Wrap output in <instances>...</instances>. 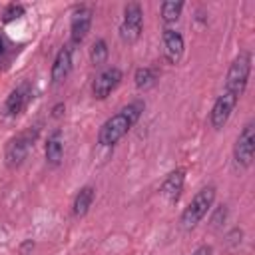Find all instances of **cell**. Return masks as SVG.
I'll list each match as a JSON object with an SVG mask.
<instances>
[{"instance_id": "obj_1", "label": "cell", "mask_w": 255, "mask_h": 255, "mask_svg": "<svg viewBox=\"0 0 255 255\" xmlns=\"http://www.w3.org/2000/svg\"><path fill=\"white\" fill-rule=\"evenodd\" d=\"M143 108H145V104L137 100V102H131V104L124 106L118 114H114L110 120H106L104 126L100 128L98 143L100 145H114V143H118L133 128V124L139 120Z\"/></svg>"}, {"instance_id": "obj_2", "label": "cell", "mask_w": 255, "mask_h": 255, "mask_svg": "<svg viewBox=\"0 0 255 255\" xmlns=\"http://www.w3.org/2000/svg\"><path fill=\"white\" fill-rule=\"evenodd\" d=\"M213 201H215V187L213 185L201 187L193 195V199L189 201V205L183 209L181 219H179L181 221V227L183 229H193L207 215V211L213 207Z\"/></svg>"}, {"instance_id": "obj_3", "label": "cell", "mask_w": 255, "mask_h": 255, "mask_svg": "<svg viewBox=\"0 0 255 255\" xmlns=\"http://www.w3.org/2000/svg\"><path fill=\"white\" fill-rule=\"evenodd\" d=\"M249 74H251V54L249 52H239L235 56V60L229 66L227 78H225V90L237 94L239 98L243 96L247 82H249Z\"/></svg>"}, {"instance_id": "obj_4", "label": "cell", "mask_w": 255, "mask_h": 255, "mask_svg": "<svg viewBox=\"0 0 255 255\" xmlns=\"http://www.w3.org/2000/svg\"><path fill=\"white\" fill-rule=\"evenodd\" d=\"M141 28H143V12H141V6L137 2H129L124 8V20H122V26H120V38L126 44H133V42L139 40Z\"/></svg>"}, {"instance_id": "obj_5", "label": "cell", "mask_w": 255, "mask_h": 255, "mask_svg": "<svg viewBox=\"0 0 255 255\" xmlns=\"http://www.w3.org/2000/svg\"><path fill=\"white\" fill-rule=\"evenodd\" d=\"M237 104H239V96L233 94V92L223 90L217 96V100L213 102V108H211V114H209L211 128L213 129H221L229 122V118H231V114H233V110H235Z\"/></svg>"}, {"instance_id": "obj_6", "label": "cell", "mask_w": 255, "mask_h": 255, "mask_svg": "<svg viewBox=\"0 0 255 255\" xmlns=\"http://www.w3.org/2000/svg\"><path fill=\"white\" fill-rule=\"evenodd\" d=\"M253 155H255V126H253V122H249L243 126V129L237 135V141L233 147V157H235L237 165L249 167L253 161Z\"/></svg>"}, {"instance_id": "obj_7", "label": "cell", "mask_w": 255, "mask_h": 255, "mask_svg": "<svg viewBox=\"0 0 255 255\" xmlns=\"http://www.w3.org/2000/svg\"><path fill=\"white\" fill-rule=\"evenodd\" d=\"M34 139H36V133H32V129H30V131H24V133H20V135H16L8 141V145H6V163H8V167H18L26 159L30 147L34 145Z\"/></svg>"}, {"instance_id": "obj_8", "label": "cell", "mask_w": 255, "mask_h": 255, "mask_svg": "<svg viewBox=\"0 0 255 255\" xmlns=\"http://www.w3.org/2000/svg\"><path fill=\"white\" fill-rule=\"evenodd\" d=\"M120 82H122V70H120V68L112 66V68L102 70V72L96 76L94 84H92V94H94V98H96V100H106V98L120 86Z\"/></svg>"}, {"instance_id": "obj_9", "label": "cell", "mask_w": 255, "mask_h": 255, "mask_svg": "<svg viewBox=\"0 0 255 255\" xmlns=\"http://www.w3.org/2000/svg\"><path fill=\"white\" fill-rule=\"evenodd\" d=\"M92 8L90 6H78L72 14V26H70V36H72V44H80L84 42V38L90 32L92 26Z\"/></svg>"}, {"instance_id": "obj_10", "label": "cell", "mask_w": 255, "mask_h": 255, "mask_svg": "<svg viewBox=\"0 0 255 255\" xmlns=\"http://www.w3.org/2000/svg\"><path fill=\"white\" fill-rule=\"evenodd\" d=\"M161 40H163V52H165V60L169 64H177L183 56V48H185V42H183V36L173 30V28H165L163 34H161Z\"/></svg>"}, {"instance_id": "obj_11", "label": "cell", "mask_w": 255, "mask_h": 255, "mask_svg": "<svg viewBox=\"0 0 255 255\" xmlns=\"http://www.w3.org/2000/svg\"><path fill=\"white\" fill-rule=\"evenodd\" d=\"M183 183H185V173L183 169H175L171 171L163 183H161V195L167 203H177V199L181 197V191H183Z\"/></svg>"}, {"instance_id": "obj_12", "label": "cell", "mask_w": 255, "mask_h": 255, "mask_svg": "<svg viewBox=\"0 0 255 255\" xmlns=\"http://www.w3.org/2000/svg\"><path fill=\"white\" fill-rule=\"evenodd\" d=\"M30 96H32L30 84L24 82V84L16 86V88L10 92L8 100H6V112H8V116H18V114L26 108V104L30 102Z\"/></svg>"}, {"instance_id": "obj_13", "label": "cell", "mask_w": 255, "mask_h": 255, "mask_svg": "<svg viewBox=\"0 0 255 255\" xmlns=\"http://www.w3.org/2000/svg\"><path fill=\"white\" fill-rule=\"evenodd\" d=\"M70 70H72V46H64V48H60V52L54 58V64H52V82L54 84L64 82L68 78Z\"/></svg>"}, {"instance_id": "obj_14", "label": "cell", "mask_w": 255, "mask_h": 255, "mask_svg": "<svg viewBox=\"0 0 255 255\" xmlns=\"http://www.w3.org/2000/svg\"><path fill=\"white\" fill-rule=\"evenodd\" d=\"M94 197H96V189H94L92 185H84V187L76 193V197H74V203H72L74 215H76V217L86 215V213L90 211L92 203H94Z\"/></svg>"}, {"instance_id": "obj_15", "label": "cell", "mask_w": 255, "mask_h": 255, "mask_svg": "<svg viewBox=\"0 0 255 255\" xmlns=\"http://www.w3.org/2000/svg\"><path fill=\"white\" fill-rule=\"evenodd\" d=\"M62 155H64V145H62V133L56 129L50 137H48V141H46V161L50 163V165H60V161H62Z\"/></svg>"}, {"instance_id": "obj_16", "label": "cell", "mask_w": 255, "mask_h": 255, "mask_svg": "<svg viewBox=\"0 0 255 255\" xmlns=\"http://www.w3.org/2000/svg\"><path fill=\"white\" fill-rule=\"evenodd\" d=\"M181 10H183V2L179 0H167L161 4V20L163 24H173L179 20L181 16Z\"/></svg>"}, {"instance_id": "obj_17", "label": "cell", "mask_w": 255, "mask_h": 255, "mask_svg": "<svg viewBox=\"0 0 255 255\" xmlns=\"http://www.w3.org/2000/svg\"><path fill=\"white\" fill-rule=\"evenodd\" d=\"M133 80H135V88L137 90H147L149 86L155 84L157 72L153 68H137L135 74H133Z\"/></svg>"}, {"instance_id": "obj_18", "label": "cell", "mask_w": 255, "mask_h": 255, "mask_svg": "<svg viewBox=\"0 0 255 255\" xmlns=\"http://www.w3.org/2000/svg\"><path fill=\"white\" fill-rule=\"evenodd\" d=\"M90 60L94 66H102L108 60V44L106 40H96L90 48Z\"/></svg>"}, {"instance_id": "obj_19", "label": "cell", "mask_w": 255, "mask_h": 255, "mask_svg": "<svg viewBox=\"0 0 255 255\" xmlns=\"http://www.w3.org/2000/svg\"><path fill=\"white\" fill-rule=\"evenodd\" d=\"M22 16H24V6L22 4H10V6H6L4 14H2V20L8 24V22H14Z\"/></svg>"}, {"instance_id": "obj_20", "label": "cell", "mask_w": 255, "mask_h": 255, "mask_svg": "<svg viewBox=\"0 0 255 255\" xmlns=\"http://www.w3.org/2000/svg\"><path fill=\"white\" fill-rule=\"evenodd\" d=\"M225 217H227V207L225 205H219L217 209H215V215H213V219H211V227H219L221 225V219L225 221Z\"/></svg>"}, {"instance_id": "obj_21", "label": "cell", "mask_w": 255, "mask_h": 255, "mask_svg": "<svg viewBox=\"0 0 255 255\" xmlns=\"http://www.w3.org/2000/svg\"><path fill=\"white\" fill-rule=\"evenodd\" d=\"M191 255H213V249H211L209 245H201V247H197Z\"/></svg>"}, {"instance_id": "obj_22", "label": "cell", "mask_w": 255, "mask_h": 255, "mask_svg": "<svg viewBox=\"0 0 255 255\" xmlns=\"http://www.w3.org/2000/svg\"><path fill=\"white\" fill-rule=\"evenodd\" d=\"M64 110H66V108H64V104H58V106H54V110H52L54 114H52V116H54V118H60V116L64 114Z\"/></svg>"}, {"instance_id": "obj_23", "label": "cell", "mask_w": 255, "mask_h": 255, "mask_svg": "<svg viewBox=\"0 0 255 255\" xmlns=\"http://www.w3.org/2000/svg\"><path fill=\"white\" fill-rule=\"evenodd\" d=\"M4 52V40H2V36H0V54Z\"/></svg>"}]
</instances>
